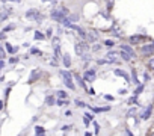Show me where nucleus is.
<instances>
[{
	"mask_svg": "<svg viewBox=\"0 0 154 136\" xmlns=\"http://www.w3.org/2000/svg\"><path fill=\"white\" fill-rule=\"evenodd\" d=\"M119 56L123 57L124 61H131V59H133V56H131V55L129 53V51H125V50H123V51H121V53H119Z\"/></svg>",
	"mask_w": 154,
	"mask_h": 136,
	"instance_id": "obj_8",
	"label": "nucleus"
},
{
	"mask_svg": "<svg viewBox=\"0 0 154 136\" xmlns=\"http://www.w3.org/2000/svg\"><path fill=\"white\" fill-rule=\"evenodd\" d=\"M35 38H36V39H42V38H44V35L39 33V32H35Z\"/></svg>",
	"mask_w": 154,
	"mask_h": 136,
	"instance_id": "obj_24",
	"label": "nucleus"
},
{
	"mask_svg": "<svg viewBox=\"0 0 154 136\" xmlns=\"http://www.w3.org/2000/svg\"><path fill=\"white\" fill-rule=\"evenodd\" d=\"M5 2H9V0H5Z\"/></svg>",
	"mask_w": 154,
	"mask_h": 136,
	"instance_id": "obj_38",
	"label": "nucleus"
},
{
	"mask_svg": "<svg viewBox=\"0 0 154 136\" xmlns=\"http://www.w3.org/2000/svg\"><path fill=\"white\" fill-rule=\"evenodd\" d=\"M104 98H107V100H113V97H112V95H107V94L104 95Z\"/></svg>",
	"mask_w": 154,
	"mask_h": 136,
	"instance_id": "obj_32",
	"label": "nucleus"
},
{
	"mask_svg": "<svg viewBox=\"0 0 154 136\" xmlns=\"http://www.w3.org/2000/svg\"><path fill=\"white\" fill-rule=\"evenodd\" d=\"M35 132H36V133H38V135H42V133H44V132H45V130H44V129H42V127H39V125H38V127H35Z\"/></svg>",
	"mask_w": 154,
	"mask_h": 136,
	"instance_id": "obj_19",
	"label": "nucleus"
},
{
	"mask_svg": "<svg viewBox=\"0 0 154 136\" xmlns=\"http://www.w3.org/2000/svg\"><path fill=\"white\" fill-rule=\"evenodd\" d=\"M6 50L9 51V53H14V51H15V50H17V49H14V47H12V45H11V44H6Z\"/></svg>",
	"mask_w": 154,
	"mask_h": 136,
	"instance_id": "obj_20",
	"label": "nucleus"
},
{
	"mask_svg": "<svg viewBox=\"0 0 154 136\" xmlns=\"http://www.w3.org/2000/svg\"><path fill=\"white\" fill-rule=\"evenodd\" d=\"M30 53H32V55H41V51H39L38 49H32Z\"/></svg>",
	"mask_w": 154,
	"mask_h": 136,
	"instance_id": "obj_26",
	"label": "nucleus"
},
{
	"mask_svg": "<svg viewBox=\"0 0 154 136\" xmlns=\"http://www.w3.org/2000/svg\"><path fill=\"white\" fill-rule=\"evenodd\" d=\"M151 111H153V106L150 104V106H148V107L145 109V112L141 115V118H142V119H148V118L151 117Z\"/></svg>",
	"mask_w": 154,
	"mask_h": 136,
	"instance_id": "obj_6",
	"label": "nucleus"
},
{
	"mask_svg": "<svg viewBox=\"0 0 154 136\" xmlns=\"http://www.w3.org/2000/svg\"><path fill=\"white\" fill-rule=\"evenodd\" d=\"M76 103H77V106H85V103H82V101H79V100H76Z\"/></svg>",
	"mask_w": 154,
	"mask_h": 136,
	"instance_id": "obj_35",
	"label": "nucleus"
},
{
	"mask_svg": "<svg viewBox=\"0 0 154 136\" xmlns=\"http://www.w3.org/2000/svg\"><path fill=\"white\" fill-rule=\"evenodd\" d=\"M57 95H59L61 98H65V97H67V94L63 92V91H59V92H57Z\"/></svg>",
	"mask_w": 154,
	"mask_h": 136,
	"instance_id": "obj_27",
	"label": "nucleus"
},
{
	"mask_svg": "<svg viewBox=\"0 0 154 136\" xmlns=\"http://www.w3.org/2000/svg\"><path fill=\"white\" fill-rule=\"evenodd\" d=\"M74 77H76V80H77V83H79V85H80L82 88H85V80L82 79V77H79V76H74Z\"/></svg>",
	"mask_w": 154,
	"mask_h": 136,
	"instance_id": "obj_16",
	"label": "nucleus"
},
{
	"mask_svg": "<svg viewBox=\"0 0 154 136\" xmlns=\"http://www.w3.org/2000/svg\"><path fill=\"white\" fill-rule=\"evenodd\" d=\"M142 91H144V86H142V85H139V86H137V89H136V92H135V95H137V94H141Z\"/></svg>",
	"mask_w": 154,
	"mask_h": 136,
	"instance_id": "obj_23",
	"label": "nucleus"
},
{
	"mask_svg": "<svg viewBox=\"0 0 154 136\" xmlns=\"http://www.w3.org/2000/svg\"><path fill=\"white\" fill-rule=\"evenodd\" d=\"M109 109H110L109 106H107V107H92V111H94L95 113H100V112H107Z\"/></svg>",
	"mask_w": 154,
	"mask_h": 136,
	"instance_id": "obj_15",
	"label": "nucleus"
},
{
	"mask_svg": "<svg viewBox=\"0 0 154 136\" xmlns=\"http://www.w3.org/2000/svg\"><path fill=\"white\" fill-rule=\"evenodd\" d=\"M141 51H142V55H144V56H151L154 53V45L153 44L151 45H142Z\"/></svg>",
	"mask_w": 154,
	"mask_h": 136,
	"instance_id": "obj_2",
	"label": "nucleus"
},
{
	"mask_svg": "<svg viewBox=\"0 0 154 136\" xmlns=\"http://www.w3.org/2000/svg\"><path fill=\"white\" fill-rule=\"evenodd\" d=\"M45 101H47V104H49V106H51V104H55V100H53V97H50V95L47 97V100H45Z\"/></svg>",
	"mask_w": 154,
	"mask_h": 136,
	"instance_id": "obj_21",
	"label": "nucleus"
},
{
	"mask_svg": "<svg viewBox=\"0 0 154 136\" xmlns=\"http://www.w3.org/2000/svg\"><path fill=\"white\" fill-rule=\"evenodd\" d=\"M115 74H116V76H121V77H124L125 80H130V79H129V74H127L125 71H123V70H115Z\"/></svg>",
	"mask_w": 154,
	"mask_h": 136,
	"instance_id": "obj_11",
	"label": "nucleus"
},
{
	"mask_svg": "<svg viewBox=\"0 0 154 136\" xmlns=\"http://www.w3.org/2000/svg\"><path fill=\"white\" fill-rule=\"evenodd\" d=\"M94 76H95V70H89V71H86L85 73V80H92L94 79Z\"/></svg>",
	"mask_w": 154,
	"mask_h": 136,
	"instance_id": "obj_7",
	"label": "nucleus"
},
{
	"mask_svg": "<svg viewBox=\"0 0 154 136\" xmlns=\"http://www.w3.org/2000/svg\"><path fill=\"white\" fill-rule=\"evenodd\" d=\"M2 107H3V103H2V101H0V109H2Z\"/></svg>",
	"mask_w": 154,
	"mask_h": 136,
	"instance_id": "obj_37",
	"label": "nucleus"
},
{
	"mask_svg": "<svg viewBox=\"0 0 154 136\" xmlns=\"http://www.w3.org/2000/svg\"><path fill=\"white\" fill-rule=\"evenodd\" d=\"M83 50H88V45H86V44L82 43V44H77V45H76V53H77L79 56L83 55Z\"/></svg>",
	"mask_w": 154,
	"mask_h": 136,
	"instance_id": "obj_5",
	"label": "nucleus"
},
{
	"mask_svg": "<svg viewBox=\"0 0 154 136\" xmlns=\"http://www.w3.org/2000/svg\"><path fill=\"white\" fill-rule=\"evenodd\" d=\"M142 39H144V36H142V35H131V36H130V41H131V43H141Z\"/></svg>",
	"mask_w": 154,
	"mask_h": 136,
	"instance_id": "obj_9",
	"label": "nucleus"
},
{
	"mask_svg": "<svg viewBox=\"0 0 154 136\" xmlns=\"http://www.w3.org/2000/svg\"><path fill=\"white\" fill-rule=\"evenodd\" d=\"M65 17H67V15L63 14V12L61 11V9H55V11H51V18L55 20V21L63 23V21H65V20H67Z\"/></svg>",
	"mask_w": 154,
	"mask_h": 136,
	"instance_id": "obj_1",
	"label": "nucleus"
},
{
	"mask_svg": "<svg viewBox=\"0 0 154 136\" xmlns=\"http://www.w3.org/2000/svg\"><path fill=\"white\" fill-rule=\"evenodd\" d=\"M63 65L67 68L71 67V61H70V55H63Z\"/></svg>",
	"mask_w": 154,
	"mask_h": 136,
	"instance_id": "obj_13",
	"label": "nucleus"
},
{
	"mask_svg": "<svg viewBox=\"0 0 154 136\" xmlns=\"http://www.w3.org/2000/svg\"><path fill=\"white\" fill-rule=\"evenodd\" d=\"M77 20H79V17H77V15H68V18H67V21H77Z\"/></svg>",
	"mask_w": 154,
	"mask_h": 136,
	"instance_id": "obj_17",
	"label": "nucleus"
},
{
	"mask_svg": "<svg viewBox=\"0 0 154 136\" xmlns=\"http://www.w3.org/2000/svg\"><path fill=\"white\" fill-rule=\"evenodd\" d=\"M14 27H15V26H14V24H9V26H6V27H5V29H3V32H9V30H12Z\"/></svg>",
	"mask_w": 154,
	"mask_h": 136,
	"instance_id": "obj_22",
	"label": "nucleus"
},
{
	"mask_svg": "<svg viewBox=\"0 0 154 136\" xmlns=\"http://www.w3.org/2000/svg\"><path fill=\"white\" fill-rule=\"evenodd\" d=\"M121 50H125V51H129V53H130L131 56L135 57V51H133V49H131L130 45H125V44H123V45H121Z\"/></svg>",
	"mask_w": 154,
	"mask_h": 136,
	"instance_id": "obj_12",
	"label": "nucleus"
},
{
	"mask_svg": "<svg viewBox=\"0 0 154 136\" xmlns=\"http://www.w3.org/2000/svg\"><path fill=\"white\" fill-rule=\"evenodd\" d=\"M67 101H63V100H61V98H59V100H57L56 101V104H57V106H62V104H65Z\"/></svg>",
	"mask_w": 154,
	"mask_h": 136,
	"instance_id": "obj_28",
	"label": "nucleus"
},
{
	"mask_svg": "<svg viewBox=\"0 0 154 136\" xmlns=\"http://www.w3.org/2000/svg\"><path fill=\"white\" fill-rule=\"evenodd\" d=\"M5 38V32H2V33H0V39H3Z\"/></svg>",
	"mask_w": 154,
	"mask_h": 136,
	"instance_id": "obj_36",
	"label": "nucleus"
},
{
	"mask_svg": "<svg viewBox=\"0 0 154 136\" xmlns=\"http://www.w3.org/2000/svg\"><path fill=\"white\" fill-rule=\"evenodd\" d=\"M26 17L30 18V20H35V18H38V17H39V12L36 11V9H29V11L26 12Z\"/></svg>",
	"mask_w": 154,
	"mask_h": 136,
	"instance_id": "obj_4",
	"label": "nucleus"
},
{
	"mask_svg": "<svg viewBox=\"0 0 154 136\" xmlns=\"http://www.w3.org/2000/svg\"><path fill=\"white\" fill-rule=\"evenodd\" d=\"M3 57H5V51H3L2 47H0V59H3Z\"/></svg>",
	"mask_w": 154,
	"mask_h": 136,
	"instance_id": "obj_29",
	"label": "nucleus"
},
{
	"mask_svg": "<svg viewBox=\"0 0 154 136\" xmlns=\"http://www.w3.org/2000/svg\"><path fill=\"white\" fill-rule=\"evenodd\" d=\"M113 41H104V45H113Z\"/></svg>",
	"mask_w": 154,
	"mask_h": 136,
	"instance_id": "obj_31",
	"label": "nucleus"
},
{
	"mask_svg": "<svg viewBox=\"0 0 154 136\" xmlns=\"http://www.w3.org/2000/svg\"><path fill=\"white\" fill-rule=\"evenodd\" d=\"M3 67H5V62H3V59H0V70H2Z\"/></svg>",
	"mask_w": 154,
	"mask_h": 136,
	"instance_id": "obj_33",
	"label": "nucleus"
},
{
	"mask_svg": "<svg viewBox=\"0 0 154 136\" xmlns=\"http://www.w3.org/2000/svg\"><path fill=\"white\" fill-rule=\"evenodd\" d=\"M153 45H154V43H153Z\"/></svg>",
	"mask_w": 154,
	"mask_h": 136,
	"instance_id": "obj_39",
	"label": "nucleus"
},
{
	"mask_svg": "<svg viewBox=\"0 0 154 136\" xmlns=\"http://www.w3.org/2000/svg\"><path fill=\"white\" fill-rule=\"evenodd\" d=\"M150 67H151L153 70H154V59H151V61H150Z\"/></svg>",
	"mask_w": 154,
	"mask_h": 136,
	"instance_id": "obj_34",
	"label": "nucleus"
},
{
	"mask_svg": "<svg viewBox=\"0 0 154 136\" xmlns=\"http://www.w3.org/2000/svg\"><path fill=\"white\" fill-rule=\"evenodd\" d=\"M63 83H65V86H67V88H70V89H74V88H76L71 79H63Z\"/></svg>",
	"mask_w": 154,
	"mask_h": 136,
	"instance_id": "obj_14",
	"label": "nucleus"
},
{
	"mask_svg": "<svg viewBox=\"0 0 154 136\" xmlns=\"http://www.w3.org/2000/svg\"><path fill=\"white\" fill-rule=\"evenodd\" d=\"M92 125H94V129H95V133H98V132H100V127H98V123H95V121H94V123H92Z\"/></svg>",
	"mask_w": 154,
	"mask_h": 136,
	"instance_id": "obj_25",
	"label": "nucleus"
},
{
	"mask_svg": "<svg viewBox=\"0 0 154 136\" xmlns=\"http://www.w3.org/2000/svg\"><path fill=\"white\" fill-rule=\"evenodd\" d=\"M39 74H41V71H39V70H35V71H32L29 82H33V80H36V79H38V76H39Z\"/></svg>",
	"mask_w": 154,
	"mask_h": 136,
	"instance_id": "obj_10",
	"label": "nucleus"
},
{
	"mask_svg": "<svg viewBox=\"0 0 154 136\" xmlns=\"http://www.w3.org/2000/svg\"><path fill=\"white\" fill-rule=\"evenodd\" d=\"M61 74L63 76V79H71V73L68 71H61Z\"/></svg>",
	"mask_w": 154,
	"mask_h": 136,
	"instance_id": "obj_18",
	"label": "nucleus"
},
{
	"mask_svg": "<svg viewBox=\"0 0 154 136\" xmlns=\"http://www.w3.org/2000/svg\"><path fill=\"white\" fill-rule=\"evenodd\" d=\"M5 18H8V14L5 12V14H0V20H5Z\"/></svg>",
	"mask_w": 154,
	"mask_h": 136,
	"instance_id": "obj_30",
	"label": "nucleus"
},
{
	"mask_svg": "<svg viewBox=\"0 0 154 136\" xmlns=\"http://www.w3.org/2000/svg\"><path fill=\"white\" fill-rule=\"evenodd\" d=\"M106 59H109L110 62H119V53H116V51H109L107 56H106Z\"/></svg>",
	"mask_w": 154,
	"mask_h": 136,
	"instance_id": "obj_3",
	"label": "nucleus"
}]
</instances>
